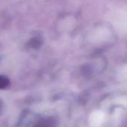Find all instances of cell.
<instances>
[{"mask_svg": "<svg viewBox=\"0 0 127 127\" xmlns=\"http://www.w3.org/2000/svg\"><path fill=\"white\" fill-rule=\"evenodd\" d=\"M34 127H55V121L51 118L43 119L39 121Z\"/></svg>", "mask_w": 127, "mask_h": 127, "instance_id": "6da1fadb", "label": "cell"}, {"mask_svg": "<svg viewBox=\"0 0 127 127\" xmlns=\"http://www.w3.org/2000/svg\"><path fill=\"white\" fill-rule=\"evenodd\" d=\"M9 79L4 76H0V89L5 88L9 85Z\"/></svg>", "mask_w": 127, "mask_h": 127, "instance_id": "7a4b0ae2", "label": "cell"}]
</instances>
